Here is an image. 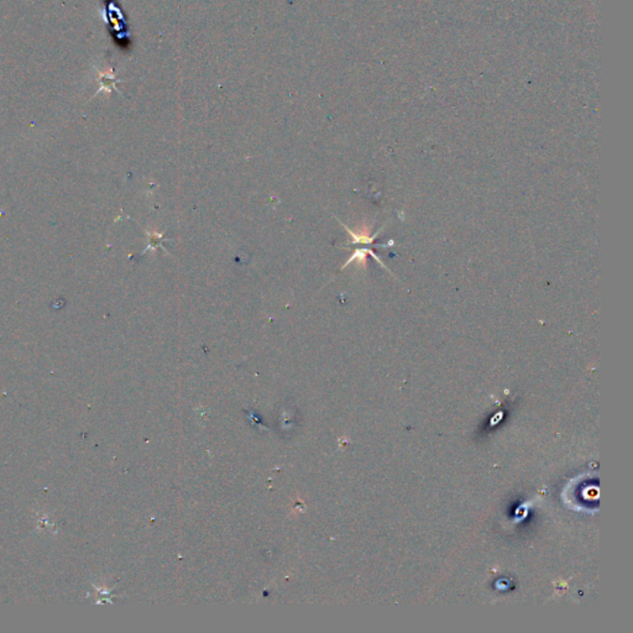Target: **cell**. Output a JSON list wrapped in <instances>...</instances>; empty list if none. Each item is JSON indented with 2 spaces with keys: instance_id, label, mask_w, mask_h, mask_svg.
Wrapping results in <instances>:
<instances>
[{
  "instance_id": "cell-1",
  "label": "cell",
  "mask_w": 633,
  "mask_h": 633,
  "mask_svg": "<svg viewBox=\"0 0 633 633\" xmlns=\"http://www.w3.org/2000/svg\"><path fill=\"white\" fill-rule=\"evenodd\" d=\"M99 80H101L102 85L99 88V90L97 92L98 94L99 92H103V90H106V92H110L111 89H116L115 88V83L120 82L119 79H116L115 76H114L113 70H109L108 72L106 73H99Z\"/></svg>"
}]
</instances>
